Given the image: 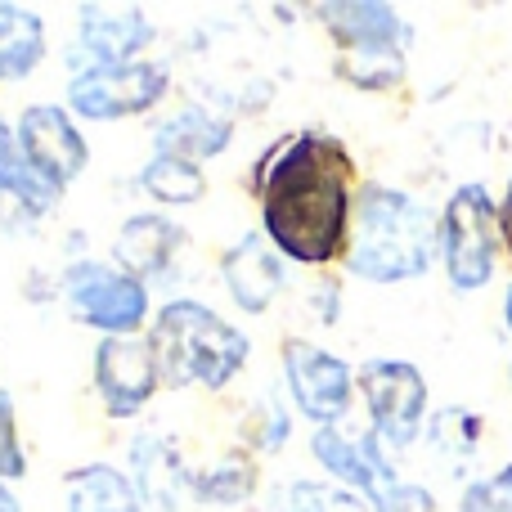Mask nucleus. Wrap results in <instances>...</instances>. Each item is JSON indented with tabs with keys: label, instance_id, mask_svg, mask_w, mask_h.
Listing matches in <instances>:
<instances>
[{
	"label": "nucleus",
	"instance_id": "obj_1",
	"mask_svg": "<svg viewBox=\"0 0 512 512\" xmlns=\"http://www.w3.org/2000/svg\"><path fill=\"white\" fill-rule=\"evenodd\" d=\"M243 189L256 198L261 234L292 265L328 270L346 261L360 203V167L342 135L315 126L288 131L256 158Z\"/></svg>",
	"mask_w": 512,
	"mask_h": 512
},
{
	"label": "nucleus",
	"instance_id": "obj_2",
	"mask_svg": "<svg viewBox=\"0 0 512 512\" xmlns=\"http://www.w3.org/2000/svg\"><path fill=\"white\" fill-rule=\"evenodd\" d=\"M441 261V212L418 194L382 180H364L355 203L346 274L360 283H409Z\"/></svg>",
	"mask_w": 512,
	"mask_h": 512
},
{
	"label": "nucleus",
	"instance_id": "obj_3",
	"mask_svg": "<svg viewBox=\"0 0 512 512\" xmlns=\"http://www.w3.org/2000/svg\"><path fill=\"white\" fill-rule=\"evenodd\" d=\"M162 387L225 391L252 364V337L198 297H171L149 324Z\"/></svg>",
	"mask_w": 512,
	"mask_h": 512
},
{
	"label": "nucleus",
	"instance_id": "obj_4",
	"mask_svg": "<svg viewBox=\"0 0 512 512\" xmlns=\"http://www.w3.org/2000/svg\"><path fill=\"white\" fill-rule=\"evenodd\" d=\"M59 297L72 310V319L99 337H140L149 333L153 315H158L153 283L135 279L99 256H81V261L63 265Z\"/></svg>",
	"mask_w": 512,
	"mask_h": 512
},
{
	"label": "nucleus",
	"instance_id": "obj_5",
	"mask_svg": "<svg viewBox=\"0 0 512 512\" xmlns=\"http://www.w3.org/2000/svg\"><path fill=\"white\" fill-rule=\"evenodd\" d=\"M499 203L481 180L459 185L441 207V270L454 292H481L495 283L504 256Z\"/></svg>",
	"mask_w": 512,
	"mask_h": 512
},
{
	"label": "nucleus",
	"instance_id": "obj_6",
	"mask_svg": "<svg viewBox=\"0 0 512 512\" xmlns=\"http://www.w3.org/2000/svg\"><path fill=\"white\" fill-rule=\"evenodd\" d=\"M171 95V68L162 59L135 63H99V68L72 72L63 86V108L77 122H131L149 117Z\"/></svg>",
	"mask_w": 512,
	"mask_h": 512
},
{
	"label": "nucleus",
	"instance_id": "obj_7",
	"mask_svg": "<svg viewBox=\"0 0 512 512\" xmlns=\"http://www.w3.org/2000/svg\"><path fill=\"white\" fill-rule=\"evenodd\" d=\"M355 387L360 400L369 409V427L391 454L409 450L418 436L427 432V405H432V391L418 364L409 360H387V355H373L355 369Z\"/></svg>",
	"mask_w": 512,
	"mask_h": 512
},
{
	"label": "nucleus",
	"instance_id": "obj_8",
	"mask_svg": "<svg viewBox=\"0 0 512 512\" xmlns=\"http://www.w3.org/2000/svg\"><path fill=\"white\" fill-rule=\"evenodd\" d=\"M279 373L292 409H297V418L310 423V432L346 423L355 396H360L351 364L342 355H333L328 346L310 342V337H288L279 346Z\"/></svg>",
	"mask_w": 512,
	"mask_h": 512
},
{
	"label": "nucleus",
	"instance_id": "obj_9",
	"mask_svg": "<svg viewBox=\"0 0 512 512\" xmlns=\"http://www.w3.org/2000/svg\"><path fill=\"white\" fill-rule=\"evenodd\" d=\"M90 387L95 400L113 423H131L153 405L162 391L158 351H153L149 333L140 337H99L90 351Z\"/></svg>",
	"mask_w": 512,
	"mask_h": 512
},
{
	"label": "nucleus",
	"instance_id": "obj_10",
	"mask_svg": "<svg viewBox=\"0 0 512 512\" xmlns=\"http://www.w3.org/2000/svg\"><path fill=\"white\" fill-rule=\"evenodd\" d=\"M18 144H23L32 171L54 189L68 194L90 167V140L81 131V122L63 104H27L14 122Z\"/></svg>",
	"mask_w": 512,
	"mask_h": 512
},
{
	"label": "nucleus",
	"instance_id": "obj_11",
	"mask_svg": "<svg viewBox=\"0 0 512 512\" xmlns=\"http://www.w3.org/2000/svg\"><path fill=\"white\" fill-rule=\"evenodd\" d=\"M310 459L319 463L324 481L360 495L364 504H373L391 481H400L396 459H391V450L373 436V427H364V432L360 427H346V423L315 427V432H310Z\"/></svg>",
	"mask_w": 512,
	"mask_h": 512
},
{
	"label": "nucleus",
	"instance_id": "obj_12",
	"mask_svg": "<svg viewBox=\"0 0 512 512\" xmlns=\"http://www.w3.org/2000/svg\"><path fill=\"white\" fill-rule=\"evenodd\" d=\"M158 41V23L140 5H77V45L68 59L72 72L99 68V63H135Z\"/></svg>",
	"mask_w": 512,
	"mask_h": 512
},
{
	"label": "nucleus",
	"instance_id": "obj_13",
	"mask_svg": "<svg viewBox=\"0 0 512 512\" xmlns=\"http://www.w3.org/2000/svg\"><path fill=\"white\" fill-rule=\"evenodd\" d=\"M288 265L292 261L274 248L261 230L239 234V239L221 252V283L243 315H270L279 292L288 288Z\"/></svg>",
	"mask_w": 512,
	"mask_h": 512
},
{
	"label": "nucleus",
	"instance_id": "obj_14",
	"mask_svg": "<svg viewBox=\"0 0 512 512\" xmlns=\"http://www.w3.org/2000/svg\"><path fill=\"white\" fill-rule=\"evenodd\" d=\"M315 18L324 23L337 54H351V50L409 54V45H414V27L400 18V9L378 5V0H328V5H315Z\"/></svg>",
	"mask_w": 512,
	"mask_h": 512
},
{
	"label": "nucleus",
	"instance_id": "obj_15",
	"mask_svg": "<svg viewBox=\"0 0 512 512\" xmlns=\"http://www.w3.org/2000/svg\"><path fill=\"white\" fill-rule=\"evenodd\" d=\"M180 252H185V225L171 221L167 212H135L113 234V265L144 283L171 274Z\"/></svg>",
	"mask_w": 512,
	"mask_h": 512
},
{
	"label": "nucleus",
	"instance_id": "obj_16",
	"mask_svg": "<svg viewBox=\"0 0 512 512\" xmlns=\"http://www.w3.org/2000/svg\"><path fill=\"white\" fill-rule=\"evenodd\" d=\"M131 481L144 499V512H180L194 495V472L185 468L180 450L162 432H140L131 441Z\"/></svg>",
	"mask_w": 512,
	"mask_h": 512
},
{
	"label": "nucleus",
	"instance_id": "obj_17",
	"mask_svg": "<svg viewBox=\"0 0 512 512\" xmlns=\"http://www.w3.org/2000/svg\"><path fill=\"white\" fill-rule=\"evenodd\" d=\"M234 144V126L203 104H180L153 126V153H171L185 162H212Z\"/></svg>",
	"mask_w": 512,
	"mask_h": 512
},
{
	"label": "nucleus",
	"instance_id": "obj_18",
	"mask_svg": "<svg viewBox=\"0 0 512 512\" xmlns=\"http://www.w3.org/2000/svg\"><path fill=\"white\" fill-rule=\"evenodd\" d=\"M63 508L68 512H144L131 472L117 463H81L63 472Z\"/></svg>",
	"mask_w": 512,
	"mask_h": 512
},
{
	"label": "nucleus",
	"instance_id": "obj_19",
	"mask_svg": "<svg viewBox=\"0 0 512 512\" xmlns=\"http://www.w3.org/2000/svg\"><path fill=\"white\" fill-rule=\"evenodd\" d=\"M45 18L36 9L0 0V86L32 77L45 63Z\"/></svg>",
	"mask_w": 512,
	"mask_h": 512
},
{
	"label": "nucleus",
	"instance_id": "obj_20",
	"mask_svg": "<svg viewBox=\"0 0 512 512\" xmlns=\"http://www.w3.org/2000/svg\"><path fill=\"white\" fill-rule=\"evenodd\" d=\"M0 194H9L14 203H23L36 221H41V216H50L54 207L63 203V198L32 171L23 144H18L14 122H5V117H0Z\"/></svg>",
	"mask_w": 512,
	"mask_h": 512
},
{
	"label": "nucleus",
	"instance_id": "obj_21",
	"mask_svg": "<svg viewBox=\"0 0 512 512\" xmlns=\"http://www.w3.org/2000/svg\"><path fill=\"white\" fill-rule=\"evenodd\" d=\"M135 180H140L144 198H153L158 207H198L207 198V171L198 162L171 158V153H149Z\"/></svg>",
	"mask_w": 512,
	"mask_h": 512
},
{
	"label": "nucleus",
	"instance_id": "obj_22",
	"mask_svg": "<svg viewBox=\"0 0 512 512\" xmlns=\"http://www.w3.org/2000/svg\"><path fill=\"white\" fill-rule=\"evenodd\" d=\"M261 486V472H256V454H221L212 468L194 472V495L198 504H212V508H239L248 504Z\"/></svg>",
	"mask_w": 512,
	"mask_h": 512
},
{
	"label": "nucleus",
	"instance_id": "obj_23",
	"mask_svg": "<svg viewBox=\"0 0 512 512\" xmlns=\"http://www.w3.org/2000/svg\"><path fill=\"white\" fill-rule=\"evenodd\" d=\"M292 423H297V409H292L288 391L265 387L248 405V418H243V445H248V454H256V459L279 454L292 441Z\"/></svg>",
	"mask_w": 512,
	"mask_h": 512
},
{
	"label": "nucleus",
	"instance_id": "obj_24",
	"mask_svg": "<svg viewBox=\"0 0 512 512\" xmlns=\"http://www.w3.org/2000/svg\"><path fill=\"white\" fill-rule=\"evenodd\" d=\"M270 512H369V504L333 481L292 477L270 490Z\"/></svg>",
	"mask_w": 512,
	"mask_h": 512
},
{
	"label": "nucleus",
	"instance_id": "obj_25",
	"mask_svg": "<svg viewBox=\"0 0 512 512\" xmlns=\"http://www.w3.org/2000/svg\"><path fill=\"white\" fill-rule=\"evenodd\" d=\"M409 59L405 50H351V54H337V77L346 86L364 90V95H387L405 81Z\"/></svg>",
	"mask_w": 512,
	"mask_h": 512
},
{
	"label": "nucleus",
	"instance_id": "obj_26",
	"mask_svg": "<svg viewBox=\"0 0 512 512\" xmlns=\"http://www.w3.org/2000/svg\"><path fill=\"white\" fill-rule=\"evenodd\" d=\"M427 441L436 445V450H445L450 459H472L477 454V441H481V414H472V409H441V414L427 423Z\"/></svg>",
	"mask_w": 512,
	"mask_h": 512
},
{
	"label": "nucleus",
	"instance_id": "obj_27",
	"mask_svg": "<svg viewBox=\"0 0 512 512\" xmlns=\"http://www.w3.org/2000/svg\"><path fill=\"white\" fill-rule=\"evenodd\" d=\"M459 512H512V463L468 481L459 495Z\"/></svg>",
	"mask_w": 512,
	"mask_h": 512
},
{
	"label": "nucleus",
	"instance_id": "obj_28",
	"mask_svg": "<svg viewBox=\"0 0 512 512\" xmlns=\"http://www.w3.org/2000/svg\"><path fill=\"white\" fill-rule=\"evenodd\" d=\"M27 477V450L18 436V414L9 391H0V481H23Z\"/></svg>",
	"mask_w": 512,
	"mask_h": 512
},
{
	"label": "nucleus",
	"instance_id": "obj_29",
	"mask_svg": "<svg viewBox=\"0 0 512 512\" xmlns=\"http://www.w3.org/2000/svg\"><path fill=\"white\" fill-rule=\"evenodd\" d=\"M369 512H441V504H436V495L427 486L400 477V481H391L378 499H373Z\"/></svg>",
	"mask_w": 512,
	"mask_h": 512
},
{
	"label": "nucleus",
	"instance_id": "obj_30",
	"mask_svg": "<svg viewBox=\"0 0 512 512\" xmlns=\"http://www.w3.org/2000/svg\"><path fill=\"white\" fill-rule=\"evenodd\" d=\"M306 306H310V315H315V324L333 328L337 319H342V279H337V274H324V279L310 288Z\"/></svg>",
	"mask_w": 512,
	"mask_h": 512
},
{
	"label": "nucleus",
	"instance_id": "obj_31",
	"mask_svg": "<svg viewBox=\"0 0 512 512\" xmlns=\"http://www.w3.org/2000/svg\"><path fill=\"white\" fill-rule=\"evenodd\" d=\"M23 225H36V216L9 194H0V230H23Z\"/></svg>",
	"mask_w": 512,
	"mask_h": 512
},
{
	"label": "nucleus",
	"instance_id": "obj_32",
	"mask_svg": "<svg viewBox=\"0 0 512 512\" xmlns=\"http://www.w3.org/2000/svg\"><path fill=\"white\" fill-rule=\"evenodd\" d=\"M499 225H504V248L512 252V176L504 185V198H499Z\"/></svg>",
	"mask_w": 512,
	"mask_h": 512
},
{
	"label": "nucleus",
	"instance_id": "obj_33",
	"mask_svg": "<svg viewBox=\"0 0 512 512\" xmlns=\"http://www.w3.org/2000/svg\"><path fill=\"white\" fill-rule=\"evenodd\" d=\"M0 512H23V499H18L14 481H0Z\"/></svg>",
	"mask_w": 512,
	"mask_h": 512
},
{
	"label": "nucleus",
	"instance_id": "obj_34",
	"mask_svg": "<svg viewBox=\"0 0 512 512\" xmlns=\"http://www.w3.org/2000/svg\"><path fill=\"white\" fill-rule=\"evenodd\" d=\"M504 328L512 333V279H508V288H504Z\"/></svg>",
	"mask_w": 512,
	"mask_h": 512
},
{
	"label": "nucleus",
	"instance_id": "obj_35",
	"mask_svg": "<svg viewBox=\"0 0 512 512\" xmlns=\"http://www.w3.org/2000/svg\"><path fill=\"white\" fill-rule=\"evenodd\" d=\"M508 387H512V364H508Z\"/></svg>",
	"mask_w": 512,
	"mask_h": 512
},
{
	"label": "nucleus",
	"instance_id": "obj_36",
	"mask_svg": "<svg viewBox=\"0 0 512 512\" xmlns=\"http://www.w3.org/2000/svg\"><path fill=\"white\" fill-rule=\"evenodd\" d=\"M0 391H5V387H0Z\"/></svg>",
	"mask_w": 512,
	"mask_h": 512
}]
</instances>
